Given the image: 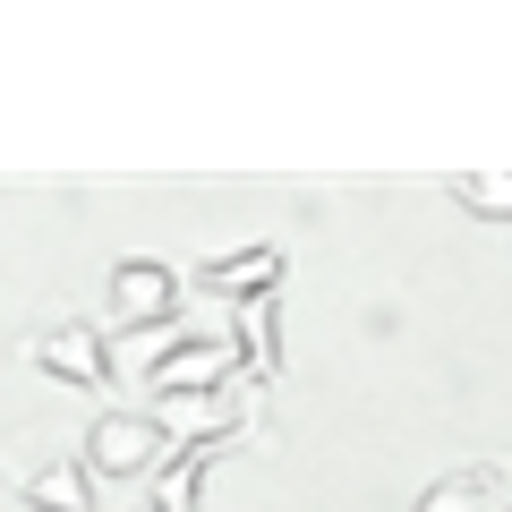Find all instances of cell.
I'll return each instance as SVG.
<instances>
[{"label":"cell","mask_w":512,"mask_h":512,"mask_svg":"<svg viewBox=\"0 0 512 512\" xmlns=\"http://www.w3.org/2000/svg\"><path fill=\"white\" fill-rule=\"evenodd\" d=\"M163 461H171V436L154 427V410H94V427H86V470H94V487H137V478H163Z\"/></svg>","instance_id":"6da1fadb"},{"label":"cell","mask_w":512,"mask_h":512,"mask_svg":"<svg viewBox=\"0 0 512 512\" xmlns=\"http://www.w3.org/2000/svg\"><path fill=\"white\" fill-rule=\"evenodd\" d=\"M256 393H265L256 376L214 384V393H171V402H154V427L171 436V453H180V444H239V436H248Z\"/></svg>","instance_id":"7a4b0ae2"},{"label":"cell","mask_w":512,"mask_h":512,"mask_svg":"<svg viewBox=\"0 0 512 512\" xmlns=\"http://www.w3.org/2000/svg\"><path fill=\"white\" fill-rule=\"evenodd\" d=\"M26 359H35L52 384H69V393H111V376H120L111 325H43L35 342H26Z\"/></svg>","instance_id":"3957f363"},{"label":"cell","mask_w":512,"mask_h":512,"mask_svg":"<svg viewBox=\"0 0 512 512\" xmlns=\"http://www.w3.org/2000/svg\"><path fill=\"white\" fill-rule=\"evenodd\" d=\"M111 333H154V325H180V274L163 256H120L111 265Z\"/></svg>","instance_id":"277c9868"},{"label":"cell","mask_w":512,"mask_h":512,"mask_svg":"<svg viewBox=\"0 0 512 512\" xmlns=\"http://www.w3.org/2000/svg\"><path fill=\"white\" fill-rule=\"evenodd\" d=\"M197 291L214 299V308H256V299H282V248H274V239H248V248L214 256V265H197Z\"/></svg>","instance_id":"5b68a950"},{"label":"cell","mask_w":512,"mask_h":512,"mask_svg":"<svg viewBox=\"0 0 512 512\" xmlns=\"http://www.w3.org/2000/svg\"><path fill=\"white\" fill-rule=\"evenodd\" d=\"M26 512H94V470L86 461H35V470L18 478Z\"/></svg>","instance_id":"8992f818"},{"label":"cell","mask_w":512,"mask_h":512,"mask_svg":"<svg viewBox=\"0 0 512 512\" xmlns=\"http://www.w3.org/2000/svg\"><path fill=\"white\" fill-rule=\"evenodd\" d=\"M222 453H231V444H180V453L163 461V478H154V512H197Z\"/></svg>","instance_id":"52a82bcc"},{"label":"cell","mask_w":512,"mask_h":512,"mask_svg":"<svg viewBox=\"0 0 512 512\" xmlns=\"http://www.w3.org/2000/svg\"><path fill=\"white\" fill-rule=\"evenodd\" d=\"M453 205L470 222H495V231H512V171H453Z\"/></svg>","instance_id":"ba28073f"},{"label":"cell","mask_w":512,"mask_h":512,"mask_svg":"<svg viewBox=\"0 0 512 512\" xmlns=\"http://www.w3.org/2000/svg\"><path fill=\"white\" fill-rule=\"evenodd\" d=\"M282 299H256V308H239V350H248V376L274 384L282 376Z\"/></svg>","instance_id":"9c48e42d"},{"label":"cell","mask_w":512,"mask_h":512,"mask_svg":"<svg viewBox=\"0 0 512 512\" xmlns=\"http://www.w3.org/2000/svg\"><path fill=\"white\" fill-rule=\"evenodd\" d=\"M495 504V478L487 470H444V478H427V495L410 512H487Z\"/></svg>","instance_id":"30bf717a"},{"label":"cell","mask_w":512,"mask_h":512,"mask_svg":"<svg viewBox=\"0 0 512 512\" xmlns=\"http://www.w3.org/2000/svg\"><path fill=\"white\" fill-rule=\"evenodd\" d=\"M495 512H512V504H495Z\"/></svg>","instance_id":"8fae6325"},{"label":"cell","mask_w":512,"mask_h":512,"mask_svg":"<svg viewBox=\"0 0 512 512\" xmlns=\"http://www.w3.org/2000/svg\"><path fill=\"white\" fill-rule=\"evenodd\" d=\"M146 512H154V504H146Z\"/></svg>","instance_id":"7c38bea8"}]
</instances>
